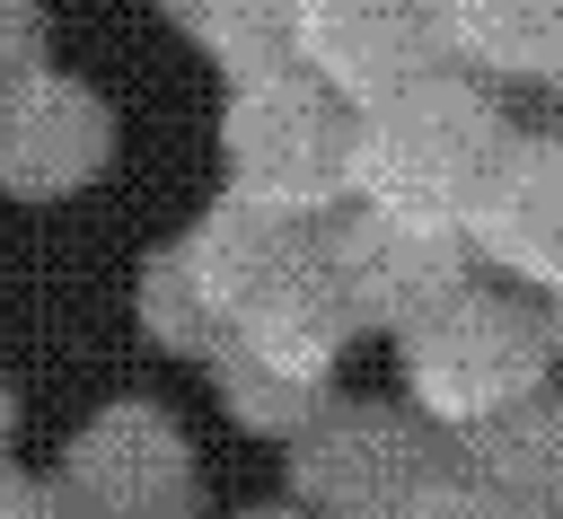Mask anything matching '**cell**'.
Returning a JSON list of instances; mask_svg holds the SVG:
<instances>
[{
	"mask_svg": "<svg viewBox=\"0 0 563 519\" xmlns=\"http://www.w3.org/2000/svg\"><path fill=\"white\" fill-rule=\"evenodd\" d=\"M220 158H229V194L290 220H334L352 202V106L299 62L255 70L220 114Z\"/></svg>",
	"mask_w": 563,
	"mask_h": 519,
	"instance_id": "cell-3",
	"label": "cell"
},
{
	"mask_svg": "<svg viewBox=\"0 0 563 519\" xmlns=\"http://www.w3.org/2000/svg\"><path fill=\"white\" fill-rule=\"evenodd\" d=\"M325 238V281L352 317V334H405L422 325L449 290L475 281V255L457 229H431V220H405V211H378V202H343L334 220H317Z\"/></svg>",
	"mask_w": 563,
	"mask_h": 519,
	"instance_id": "cell-5",
	"label": "cell"
},
{
	"mask_svg": "<svg viewBox=\"0 0 563 519\" xmlns=\"http://www.w3.org/2000/svg\"><path fill=\"white\" fill-rule=\"evenodd\" d=\"M114 167V106L70 70H26L0 97V194L9 202H62Z\"/></svg>",
	"mask_w": 563,
	"mask_h": 519,
	"instance_id": "cell-7",
	"label": "cell"
},
{
	"mask_svg": "<svg viewBox=\"0 0 563 519\" xmlns=\"http://www.w3.org/2000/svg\"><path fill=\"white\" fill-rule=\"evenodd\" d=\"M290 457V510L299 519H422L449 493V440L405 405H325Z\"/></svg>",
	"mask_w": 563,
	"mask_h": 519,
	"instance_id": "cell-4",
	"label": "cell"
},
{
	"mask_svg": "<svg viewBox=\"0 0 563 519\" xmlns=\"http://www.w3.org/2000/svg\"><path fill=\"white\" fill-rule=\"evenodd\" d=\"M466 255L563 299V132H510L484 202L466 211Z\"/></svg>",
	"mask_w": 563,
	"mask_h": 519,
	"instance_id": "cell-9",
	"label": "cell"
},
{
	"mask_svg": "<svg viewBox=\"0 0 563 519\" xmlns=\"http://www.w3.org/2000/svg\"><path fill=\"white\" fill-rule=\"evenodd\" d=\"M501 150H510L501 106L466 70H431L378 106H352V202L466 238V211L484 202Z\"/></svg>",
	"mask_w": 563,
	"mask_h": 519,
	"instance_id": "cell-1",
	"label": "cell"
},
{
	"mask_svg": "<svg viewBox=\"0 0 563 519\" xmlns=\"http://www.w3.org/2000/svg\"><path fill=\"white\" fill-rule=\"evenodd\" d=\"M44 70V0H0V97Z\"/></svg>",
	"mask_w": 563,
	"mask_h": 519,
	"instance_id": "cell-14",
	"label": "cell"
},
{
	"mask_svg": "<svg viewBox=\"0 0 563 519\" xmlns=\"http://www.w3.org/2000/svg\"><path fill=\"white\" fill-rule=\"evenodd\" d=\"M238 519H299V510H290V501H282V510H238Z\"/></svg>",
	"mask_w": 563,
	"mask_h": 519,
	"instance_id": "cell-19",
	"label": "cell"
},
{
	"mask_svg": "<svg viewBox=\"0 0 563 519\" xmlns=\"http://www.w3.org/2000/svg\"><path fill=\"white\" fill-rule=\"evenodd\" d=\"M449 475L510 519H563V396L537 387L528 405L449 440Z\"/></svg>",
	"mask_w": 563,
	"mask_h": 519,
	"instance_id": "cell-10",
	"label": "cell"
},
{
	"mask_svg": "<svg viewBox=\"0 0 563 519\" xmlns=\"http://www.w3.org/2000/svg\"><path fill=\"white\" fill-rule=\"evenodd\" d=\"M290 62L343 106H378L440 70V18L431 0H299Z\"/></svg>",
	"mask_w": 563,
	"mask_h": 519,
	"instance_id": "cell-8",
	"label": "cell"
},
{
	"mask_svg": "<svg viewBox=\"0 0 563 519\" xmlns=\"http://www.w3.org/2000/svg\"><path fill=\"white\" fill-rule=\"evenodd\" d=\"M9 440H18V387L0 378V466H9Z\"/></svg>",
	"mask_w": 563,
	"mask_h": 519,
	"instance_id": "cell-17",
	"label": "cell"
},
{
	"mask_svg": "<svg viewBox=\"0 0 563 519\" xmlns=\"http://www.w3.org/2000/svg\"><path fill=\"white\" fill-rule=\"evenodd\" d=\"M141 334H150L158 352H176V361H211V352H220V317H211L202 290L185 281L176 246H158V255L141 264Z\"/></svg>",
	"mask_w": 563,
	"mask_h": 519,
	"instance_id": "cell-13",
	"label": "cell"
},
{
	"mask_svg": "<svg viewBox=\"0 0 563 519\" xmlns=\"http://www.w3.org/2000/svg\"><path fill=\"white\" fill-rule=\"evenodd\" d=\"M422 519H510V510H493V501H484V493H466V484H457V475H449V493H440V501H431V510H422Z\"/></svg>",
	"mask_w": 563,
	"mask_h": 519,
	"instance_id": "cell-16",
	"label": "cell"
},
{
	"mask_svg": "<svg viewBox=\"0 0 563 519\" xmlns=\"http://www.w3.org/2000/svg\"><path fill=\"white\" fill-rule=\"evenodd\" d=\"M405 343V413H422L440 440L528 405L545 378H554V325L528 290L510 281H466L449 290L422 325L396 334Z\"/></svg>",
	"mask_w": 563,
	"mask_h": 519,
	"instance_id": "cell-2",
	"label": "cell"
},
{
	"mask_svg": "<svg viewBox=\"0 0 563 519\" xmlns=\"http://www.w3.org/2000/svg\"><path fill=\"white\" fill-rule=\"evenodd\" d=\"M0 519H62V501H53V484H35V475L0 466Z\"/></svg>",
	"mask_w": 563,
	"mask_h": 519,
	"instance_id": "cell-15",
	"label": "cell"
},
{
	"mask_svg": "<svg viewBox=\"0 0 563 519\" xmlns=\"http://www.w3.org/2000/svg\"><path fill=\"white\" fill-rule=\"evenodd\" d=\"M440 62H466L484 79L554 88L563 79V0H431Z\"/></svg>",
	"mask_w": 563,
	"mask_h": 519,
	"instance_id": "cell-11",
	"label": "cell"
},
{
	"mask_svg": "<svg viewBox=\"0 0 563 519\" xmlns=\"http://www.w3.org/2000/svg\"><path fill=\"white\" fill-rule=\"evenodd\" d=\"M167 26L194 53H211L229 79H255V70H282L290 62L299 0H167Z\"/></svg>",
	"mask_w": 563,
	"mask_h": 519,
	"instance_id": "cell-12",
	"label": "cell"
},
{
	"mask_svg": "<svg viewBox=\"0 0 563 519\" xmlns=\"http://www.w3.org/2000/svg\"><path fill=\"white\" fill-rule=\"evenodd\" d=\"M53 501H62V519H194L202 466H194V440L176 431V413L123 396L70 431Z\"/></svg>",
	"mask_w": 563,
	"mask_h": 519,
	"instance_id": "cell-6",
	"label": "cell"
},
{
	"mask_svg": "<svg viewBox=\"0 0 563 519\" xmlns=\"http://www.w3.org/2000/svg\"><path fill=\"white\" fill-rule=\"evenodd\" d=\"M545 325H554V352H563V299H554V308H545Z\"/></svg>",
	"mask_w": 563,
	"mask_h": 519,
	"instance_id": "cell-18",
	"label": "cell"
}]
</instances>
